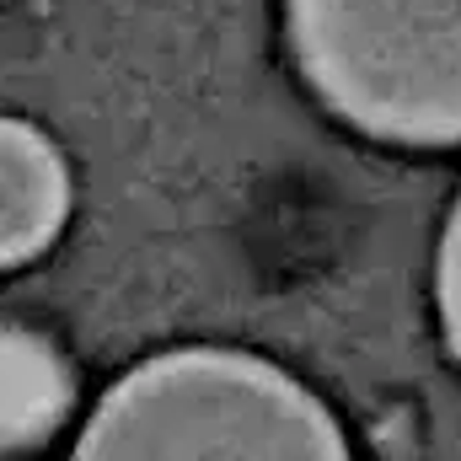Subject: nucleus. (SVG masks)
Masks as SVG:
<instances>
[{
  "mask_svg": "<svg viewBox=\"0 0 461 461\" xmlns=\"http://www.w3.org/2000/svg\"><path fill=\"white\" fill-rule=\"evenodd\" d=\"M65 215H70L65 156L43 129L0 118V268L49 252Z\"/></svg>",
  "mask_w": 461,
  "mask_h": 461,
  "instance_id": "nucleus-3",
  "label": "nucleus"
},
{
  "mask_svg": "<svg viewBox=\"0 0 461 461\" xmlns=\"http://www.w3.org/2000/svg\"><path fill=\"white\" fill-rule=\"evenodd\" d=\"M70 461H348V446L322 397L279 365L172 348L103 397Z\"/></svg>",
  "mask_w": 461,
  "mask_h": 461,
  "instance_id": "nucleus-1",
  "label": "nucleus"
},
{
  "mask_svg": "<svg viewBox=\"0 0 461 461\" xmlns=\"http://www.w3.org/2000/svg\"><path fill=\"white\" fill-rule=\"evenodd\" d=\"M440 322H446V344L456 348L461 359V204L446 226V241H440Z\"/></svg>",
  "mask_w": 461,
  "mask_h": 461,
  "instance_id": "nucleus-5",
  "label": "nucleus"
},
{
  "mask_svg": "<svg viewBox=\"0 0 461 461\" xmlns=\"http://www.w3.org/2000/svg\"><path fill=\"white\" fill-rule=\"evenodd\" d=\"M76 381L43 333L0 328V451L43 446L70 413Z\"/></svg>",
  "mask_w": 461,
  "mask_h": 461,
  "instance_id": "nucleus-4",
  "label": "nucleus"
},
{
  "mask_svg": "<svg viewBox=\"0 0 461 461\" xmlns=\"http://www.w3.org/2000/svg\"><path fill=\"white\" fill-rule=\"evenodd\" d=\"M312 92L392 145L461 140V0H285Z\"/></svg>",
  "mask_w": 461,
  "mask_h": 461,
  "instance_id": "nucleus-2",
  "label": "nucleus"
}]
</instances>
